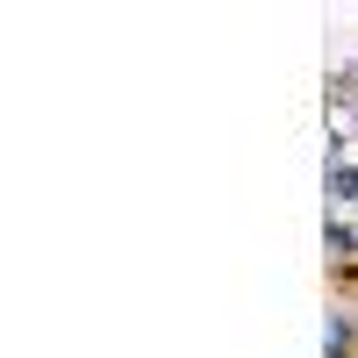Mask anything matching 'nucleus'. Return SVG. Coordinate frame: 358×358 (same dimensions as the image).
Returning <instances> with one entry per match:
<instances>
[{
	"instance_id": "1",
	"label": "nucleus",
	"mask_w": 358,
	"mask_h": 358,
	"mask_svg": "<svg viewBox=\"0 0 358 358\" xmlns=\"http://www.w3.org/2000/svg\"><path fill=\"white\" fill-rule=\"evenodd\" d=\"M330 194H337V208H358V165L330 158Z\"/></svg>"
}]
</instances>
